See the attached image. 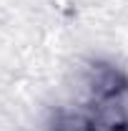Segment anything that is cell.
<instances>
[{"mask_svg": "<svg viewBox=\"0 0 128 131\" xmlns=\"http://www.w3.org/2000/svg\"><path fill=\"white\" fill-rule=\"evenodd\" d=\"M91 88L98 98L103 101H113L118 98L123 91L128 88V78L113 66H106V63H98L91 73Z\"/></svg>", "mask_w": 128, "mask_h": 131, "instance_id": "1", "label": "cell"}, {"mask_svg": "<svg viewBox=\"0 0 128 131\" xmlns=\"http://www.w3.org/2000/svg\"><path fill=\"white\" fill-rule=\"evenodd\" d=\"M53 131H98V124L83 114H65L55 121Z\"/></svg>", "mask_w": 128, "mask_h": 131, "instance_id": "2", "label": "cell"}, {"mask_svg": "<svg viewBox=\"0 0 128 131\" xmlns=\"http://www.w3.org/2000/svg\"><path fill=\"white\" fill-rule=\"evenodd\" d=\"M100 126H106L108 131H128V118L126 114L121 111V106H106L103 108V114H100V121H98Z\"/></svg>", "mask_w": 128, "mask_h": 131, "instance_id": "3", "label": "cell"}]
</instances>
